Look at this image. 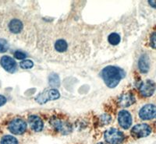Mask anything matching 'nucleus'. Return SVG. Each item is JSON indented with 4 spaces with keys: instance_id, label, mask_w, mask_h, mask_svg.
<instances>
[{
    "instance_id": "f257e3e1",
    "label": "nucleus",
    "mask_w": 156,
    "mask_h": 144,
    "mask_svg": "<svg viewBox=\"0 0 156 144\" xmlns=\"http://www.w3.org/2000/svg\"><path fill=\"white\" fill-rule=\"evenodd\" d=\"M38 51L44 59L59 63H77L88 59L91 52L89 36L71 23L48 24L37 32Z\"/></svg>"
},
{
    "instance_id": "f03ea898",
    "label": "nucleus",
    "mask_w": 156,
    "mask_h": 144,
    "mask_svg": "<svg viewBox=\"0 0 156 144\" xmlns=\"http://www.w3.org/2000/svg\"><path fill=\"white\" fill-rule=\"evenodd\" d=\"M0 27L5 34L23 43L34 46L37 42V31L27 15L19 10H7L0 14Z\"/></svg>"
},
{
    "instance_id": "7ed1b4c3",
    "label": "nucleus",
    "mask_w": 156,
    "mask_h": 144,
    "mask_svg": "<svg viewBox=\"0 0 156 144\" xmlns=\"http://www.w3.org/2000/svg\"><path fill=\"white\" fill-rule=\"evenodd\" d=\"M101 77L107 87L109 88H114L123 78L124 72L116 66H108L101 70Z\"/></svg>"
},
{
    "instance_id": "20e7f679",
    "label": "nucleus",
    "mask_w": 156,
    "mask_h": 144,
    "mask_svg": "<svg viewBox=\"0 0 156 144\" xmlns=\"http://www.w3.org/2000/svg\"><path fill=\"white\" fill-rule=\"evenodd\" d=\"M105 37V41L100 42L101 45L105 44L108 45V48H114L119 46L122 42V30H121L120 27L114 26V28L110 27L108 30H105L104 36H101V37Z\"/></svg>"
},
{
    "instance_id": "39448f33",
    "label": "nucleus",
    "mask_w": 156,
    "mask_h": 144,
    "mask_svg": "<svg viewBox=\"0 0 156 144\" xmlns=\"http://www.w3.org/2000/svg\"><path fill=\"white\" fill-rule=\"evenodd\" d=\"M104 139L107 144H122L126 142V136L118 129L109 128L104 132Z\"/></svg>"
},
{
    "instance_id": "423d86ee",
    "label": "nucleus",
    "mask_w": 156,
    "mask_h": 144,
    "mask_svg": "<svg viewBox=\"0 0 156 144\" xmlns=\"http://www.w3.org/2000/svg\"><path fill=\"white\" fill-rule=\"evenodd\" d=\"M8 129L14 135H22L27 129V124L23 118L16 117L12 118L8 124Z\"/></svg>"
},
{
    "instance_id": "0eeeda50",
    "label": "nucleus",
    "mask_w": 156,
    "mask_h": 144,
    "mask_svg": "<svg viewBox=\"0 0 156 144\" xmlns=\"http://www.w3.org/2000/svg\"><path fill=\"white\" fill-rule=\"evenodd\" d=\"M152 128L150 125L147 123H140L133 127L130 130V135L136 139L145 138L151 135Z\"/></svg>"
},
{
    "instance_id": "6e6552de",
    "label": "nucleus",
    "mask_w": 156,
    "mask_h": 144,
    "mask_svg": "<svg viewBox=\"0 0 156 144\" xmlns=\"http://www.w3.org/2000/svg\"><path fill=\"white\" fill-rule=\"evenodd\" d=\"M51 125L55 130L63 135L69 134L72 131V126L70 123L66 119L59 117H53L51 119Z\"/></svg>"
},
{
    "instance_id": "1a4fd4ad",
    "label": "nucleus",
    "mask_w": 156,
    "mask_h": 144,
    "mask_svg": "<svg viewBox=\"0 0 156 144\" xmlns=\"http://www.w3.org/2000/svg\"><path fill=\"white\" fill-rule=\"evenodd\" d=\"M60 98V94L55 88L47 89L36 97V101L40 105H44L49 101H55Z\"/></svg>"
},
{
    "instance_id": "9d476101",
    "label": "nucleus",
    "mask_w": 156,
    "mask_h": 144,
    "mask_svg": "<svg viewBox=\"0 0 156 144\" xmlns=\"http://www.w3.org/2000/svg\"><path fill=\"white\" fill-rule=\"evenodd\" d=\"M138 115L140 119L144 121L153 119L156 117V105L153 104L144 105L139 111Z\"/></svg>"
},
{
    "instance_id": "9b49d317",
    "label": "nucleus",
    "mask_w": 156,
    "mask_h": 144,
    "mask_svg": "<svg viewBox=\"0 0 156 144\" xmlns=\"http://www.w3.org/2000/svg\"><path fill=\"white\" fill-rule=\"evenodd\" d=\"M118 123L121 129L124 130L129 129L133 123L131 114L126 110H121L118 113Z\"/></svg>"
},
{
    "instance_id": "f8f14e48",
    "label": "nucleus",
    "mask_w": 156,
    "mask_h": 144,
    "mask_svg": "<svg viewBox=\"0 0 156 144\" xmlns=\"http://www.w3.org/2000/svg\"><path fill=\"white\" fill-rule=\"evenodd\" d=\"M156 89V85L154 81L151 80H147L144 82L141 83L139 87L140 94L144 98H149L154 94Z\"/></svg>"
},
{
    "instance_id": "ddd939ff",
    "label": "nucleus",
    "mask_w": 156,
    "mask_h": 144,
    "mask_svg": "<svg viewBox=\"0 0 156 144\" xmlns=\"http://www.w3.org/2000/svg\"><path fill=\"white\" fill-rule=\"evenodd\" d=\"M0 64L8 73H13L16 70V63L14 59L8 55H4L0 59Z\"/></svg>"
},
{
    "instance_id": "4468645a",
    "label": "nucleus",
    "mask_w": 156,
    "mask_h": 144,
    "mask_svg": "<svg viewBox=\"0 0 156 144\" xmlns=\"http://www.w3.org/2000/svg\"><path fill=\"white\" fill-rule=\"evenodd\" d=\"M28 123L30 125V129L34 132H41L44 129V122L41 117L36 115H31L28 117Z\"/></svg>"
},
{
    "instance_id": "2eb2a0df",
    "label": "nucleus",
    "mask_w": 156,
    "mask_h": 144,
    "mask_svg": "<svg viewBox=\"0 0 156 144\" xmlns=\"http://www.w3.org/2000/svg\"><path fill=\"white\" fill-rule=\"evenodd\" d=\"M135 101H136V99H135V97L133 96V94L124 93L118 99V104L121 107L126 108L134 104Z\"/></svg>"
},
{
    "instance_id": "dca6fc26",
    "label": "nucleus",
    "mask_w": 156,
    "mask_h": 144,
    "mask_svg": "<svg viewBox=\"0 0 156 144\" xmlns=\"http://www.w3.org/2000/svg\"><path fill=\"white\" fill-rule=\"evenodd\" d=\"M138 69L140 73H147L150 70V59L147 54H143L140 56L138 59Z\"/></svg>"
},
{
    "instance_id": "f3484780",
    "label": "nucleus",
    "mask_w": 156,
    "mask_h": 144,
    "mask_svg": "<svg viewBox=\"0 0 156 144\" xmlns=\"http://www.w3.org/2000/svg\"><path fill=\"white\" fill-rule=\"evenodd\" d=\"M0 144H19V142L16 137L11 135H5L2 137Z\"/></svg>"
},
{
    "instance_id": "a211bd4d",
    "label": "nucleus",
    "mask_w": 156,
    "mask_h": 144,
    "mask_svg": "<svg viewBox=\"0 0 156 144\" xmlns=\"http://www.w3.org/2000/svg\"><path fill=\"white\" fill-rule=\"evenodd\" d=\"M48 83L51 87H58L60 84L59 77L55 73H51L48 77Z\"/></svg>"
},
{
    "instance_id": "6ab92c4d",
    "label": "nucleus",
    "mask_w": 156,
    "mask_h": 144,
    "mask_svg": "<svg viewBox=\"0 0 156 144\" xmlns=\"http://www.w3.org/2000/svg\"><path fill=\"white\" fill-rule=\"evenodd\" d=\"M20 66L23 70H30L34 66V62L30 59H24L20 62Z\"/></svg>"
},
{
    "instance_id": "aec40b11",
    "label": "nucleus",
    "mask_w": 156,
    "mask_h": 144,
    "mask_svg": "<svg viewBox=\"0 0 156 144\" xmlns=\"http://www.w3.org/2000/svg\"><path fill=\"white\" fill-rule=\"evenodd\" d=\"M9 43L5 39L0 38V53H4L9 49Z\"/></svg>"
},
{
    "instance_id": "412c9836",
    "label": "nucleus",
    "mask_w": 156,
    "mask_h": 144,
    "mask_svg": "<svg viewBox=\"0 0 156 144\" xmlns=\"http://www.w3.org/2000/svg\"><path fill=\"white\" fill-rule=\"evenodd\" d=\"M112 122V117L109 115H102L100 117L99 122L101 125H108L110 122Z\"/></svg>"
},
{
    "instance_id": "4be33fe9",
    "label": "nucleus",
    "mask_w": 156,
    "mask_h": 144,
    "mask_svg": "<svg viewBox=\"0 0 156 144\" xmlns=\"http://www.w3.org/2000/svg\"><path fill=\"white\" fill-rule=\"evenodd\" d=\"M149 45L154 49H156V31H153L149 36Z\"/></svg>"
},
{
    "instance_id": "5701e85b",
    "label": "nucleus",
    "mask_w": 156,
    "mask_h": 144,
    "mask_svg": "<svg viewBox=\"0 0 156 144\" xmlns=\"http://www.w3.org/2000/svg\"><path fill=\"white\" fill-rule=\"evenodd\" d=\"M26 54L24 52H21V51H16L14 52V57L16 58L18 60H22V59H24L26 58Z\"/></svg>"
},
{
    "instance_id": "b1692460",
    "label": "nucleus",
    "mask_w": 156,
    "mask_h": 144,
    "mask_svg": "<svg viewBox=\"0 0 156 144\" xmlns=\"http://www.w3.org/2000/svg\"><path fill=\"white\" fill-rule=\"evenodd\" d=\"M7 101V100H6V98L4 97L3 95L0 94V107L1 106H3L5 103Z\"/></svg>"
},
{
    "instance_id": "393cba45",
    "label": "nucleus",
    "mask_w": 156,
    "mask_h": 144,
    "mask_svg": "<svg viewBox=\"0 0 156 144\" xmlns=\"http://www.w3.org/2000/svg\"><path fill=\"white\" fill-rule=\"evenodd\" d=\"M148 3L150 4L151 6H152V7L154 8H156V1H148Z\"/></svg>"
},
{
    "instance_id": "a878e982",
    "label": "nucleus",
    "mask_w": 156,
    "mask_h": 144,
    "mask_svg": "<svg viewBox=\"0 0 156 144\" xmlns=\"http://www.w3.org/2000/svg\"><path fill=\"white\" fill-rule=\"evenodd\" d=\"M96 144H107V143L105 142H98V143H96Z\"/></svg>"
}]
</instances>
